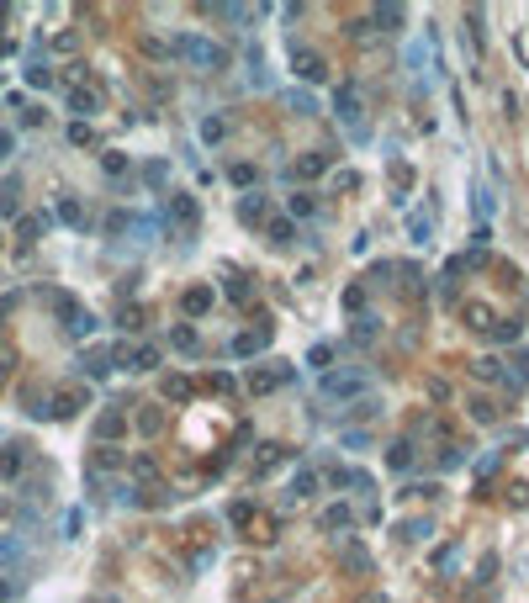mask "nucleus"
<instances>
[{
	"instance_id": "1",
	"label": "nucleus",
	"mask_w": 529,
	"mask_h": 603,
	"mask_svg": "<svg viewBox=\"0 0 529 603\" xmlns=\"http://www.w3.org/2000/svg\"><path fill=\"white\" fill-rule=\"evenodd\" d=\"M164 53H181L185 64H196V69H228V48L223 43H212V37H196V32H181V37H169V48Z\"/></svg>"
},
{
	"instance_id": "2",
	"label": "nucleus",
	"mask_w": 529,
	"mask_h": 603,
	"mask_svg": "<svg viewBox=\"0 0 529 603\" xmlns=\"http://www.w3.org/2000/svg\"><path fill=\"white\" fill-rule=\"evenodd\" d=\"M334 117L349 127V138H355V143H371V127L360 122V117H365V101H360V85H355V80L339 85V96H334Z\"/></svg>"
},
{
	"instance_id": "3",
	"label": "nucleus",
	"mask_w": 529,
	"mask_h": 603,
	"mask_svg": "<svg viewBox=\"0 0 529 603\" xmlns=\"http://www.w3.org/2000/svg\"><path fill=\"white\" fill-rule=\"evenodd\" d=\"M318 386H323V397H339V402H344V397H365V386H371V381H365V376L323 371V381H318Z\"/></svg>"
},
{
	"instance_id": "4",
	"label": "nucleus",
	"mask_w": 529,
	"mask_h": 603,
	"mask_svg": "<svg viewBox=\"0 0 529 603\" xmlns=\"http://www.w3.org/2000/svg\"><path fill=\"white\" fill-rule=\"evenodd\" d=\"M111 360H122L127 371H138V376H143V371H154V365H159V344H132V350L122 344V350L111 355Z\"/></svg>"
},
{
	"instance_id": "5",
	"label": "nucleus",
	"mask_w": 529,
	"mask_h": 603,
	"mask_svg": "<svg viewBox=\"0 0 529 603\" xmlns=\"http://www.w3.org/2000/svg\"><path fill=\"white\" fill-rule=\"evenodd\" d=\"M286 381H297V365H276V371H249V392L260 397V392H276V386H286Z\"/></svg>"
},
{
	"instance_id": "6",
	"label": "nucleus",
	"mask_w": 529,
	"mask_h": 603,
	"mask_svg": "<svg viewBox=\"0 0 529 603\" xmlns=\"http://www.w3.org/2000/svg\"><path fill=\"white\" fill-rule=\"evenodd\" d=\"M80 376H90V381H101V376H111V350H85L80 355Z\"/></svg>"
},
{
	"instance_id": "7",
	"label": "nucleus",
	"mask_w": 529,
	"mask_h": 603,
	"mask_svg": "<svg viewBox=\"0 0 529 603\" xmlns=\"http://www.w3.org/2000/svg\"><path fill=\"white\" fill-rule=\"evenodd\" d=\"M313 492H318V471H297L286 482V503H307Z\"/></svg>"
},
{
	"instance_id": "8",
	"label": "nucleus",
	"mask_w": 529,
	"mask_h": 603,
	"mask_svg": "<svg viewBox=\"0 0 529 603\" xmlns=\"http://www.w3.org/2000/svg\"><path fill=\"white\" fill-rule=\"evenodd\" d=\"M122 429H127V408H122V402H117L111 413H101V418H96V439H117Z\"/></svg>"
},
{
	"instance_id": "9",
	"label": "nucleus",
	"mask_w": 529,
	"mask_h": 603,
	"mask_svg": "<svg viewBox=\"0 0 529 603\" xmlns=\"http://www.w3.org/2000/svg\"><path fill=\"white\" fill-rule=\"evenodd\" d=\"M328 482H334V487H355V492H371V476H365V471H349V466H334Z\"/></svg>"
},
{
	"instance_id": "10",
	"label": "nucleus",
	"mask_w": 529,
	"mask_h": 603,
	"mask_svg": "<svg viewBox=\"0 0 529 603\" xmlns=\"http://www.w3.org/2000/svg\"><path fill=\"white\" fill-rule=\"evenodd\" d=\"M22 466H27V450L22 445H6V450H0V476H6V482H16Z\"/></svg>"
},
{
	"instance_id": "11",
	"label": "nucleus",
	"mask_w": 529,
	"mask_h": 603,
	"mask_svg": "<svg viewBox=\"0 0 529 603\" xmlns=\"http://www.w3.org/2000/svg\"><path fill=\"white\" fill-rule=\"evenodd\" d=\"M339 567L355 572V577H365V572H371V555H365L360 545H344V551H339Z\"/></svg>"
},
{
	"instance_id": "12",
	"label": "nucleus",
	"mask_w": 529,
	"mask_h": 603,
	"mask_svg": "<svg viewBox=\"0 0 529 603\" xmlns=\"http://www.w3.org/2000/svg\"><path fill=\"white\" fill-rule=\"evenodd\" d=\"M169 350H181V355H196V350H202V339H196V328L175 323V328H169Z\"/></svg>"
},
{
	"instance_id": "13",
	"label": "nucleus",
	"mask_w": 529,
	"mask_h": 603,
	"mask_svg": "<svg viewBox=\"0 0 529 603\" xmlns=\"http://www.w3.org/2000/svg\"><path fill=\"white\" fill-rule=\"evenodd\" d=\"M181 307H185V313H191V318H202L206 307H212V286H191V291H185V297H181Z\"/></svg>"
},
{
	"instance_id": "14",
	"label": "nucleus",
	"mask_w": 529,
	"mask_h": 603,
	"mask_svg": "<svg viewBox=\"0 0 529 603\" xmlns=\"http://www.w3.org/2000/svg\"><path fill=\"white\" fill-rule=\"evenodd\" d=\"M264 344H270V328H260V334H239V339H233V355H260Z\"/></svg>"
},
{
	"instance_id": "15",
	"label": "nucleus",
	"mask_w": 529,
	"mask_h": 603,
	"mask_svg": "<svg viewBox=\"0 0 529 603\" xmlns=\"http://www.w3.org/2000/svg\"><path fill=\"white\" fill-rule=\"evenodd\" d=\"M164 212H175V218H181L185 228H196V218H202V212H196V201H191V196H169V206H164Z\"/></svg>"
},
{
	"instance_id": "16",
	"label": "nucleus",
	"mask_w": 529,
	"mask_h": 603,
	"mask_svg": "<svg viewBox=\"0 0 529 603\" xmlns=\"http://www.w3.org/2000/svg\"><path fill=\"white\" fill-rule=\"evenodd\" d=\"M297 74H302V80H323L328 64L318 59V53H297Z\"/></svg>"
},
{
	"instance_id": "17",
	"label": "nucleus",
	"mask_w": 529,
	"mask_h": 603,
	"mask_svg": "<svg viewBox=\"0 0 529 603\" xmlns=\"http://www.w3.org/2000/svg\"><path fill=\"white\" fill-rule=\"evenodd\" d=\"M80 402H85L80 392H59V397H53V408H48V413H53V418H69V413H80Z\"/></svg>"
},
{
	"instance_id": "18",
	"label": "nucleus",
	"mask_w": 529,
	"mask_h": 603,
	"mask_svg": "<svg viewBox=\"0 0 529 603\" xmlns=\"http://www.w3.org/2000/svg\"><path fill=\"white\" fill-rule=\"evenodd\" d=\"M96 106H101L96 90H74V96H69V111H80V117H96Z\"/></svg>"
},
{
	"instance_id": "19",
	"label": "nucleus",
	"mask_w": 529,
	"mask_h": 603,
	"mask_svg": "<svg viewBox=\"0 0 529 603\" xmlns=\"http://www.w3.org/2000/svg\"><path fill=\"white\" fill-rule=\"evenodd\" d=\"M286 106L297 111V117H313V111H318V101H313V90H291V96H286Z\"/></svg>"
},
{
	"instance_id": "20",
	"label": "nucleus",
	"mask_w": 529,
	"mask_h": 603,
	"mask_svg": "<svg viewBox=\"0 0 529 603\" xmlns=\"http://www.w3.org/2000/svg\"><path fill=\"white\" fill-rule=\"evenodd\" d=\"M349 524H355V513H349L344 503H339V508H323V530H349Z\"/></svg>"
},
{
	"instance_id": "21",
	"label": "nucleus",
	"mask_w": 529,
	"mask_h": 603,
	"mask_svg": "<svg viewBox=\"0 0 529 603\" xmlns=\"http://www.w3.org/2000/svg\"><path fill=\"white\" fill-rule=\"evenodd\" d=\"M59 218L69 222V228H85V206L74 201V196H64V201H59Z\"/></svg>"
},
{
	"instance_id": "22",
	"label": "nucleus",
	"mask_w": 529,
	"mask_h": 603,
	"mask_svg": "<svg viewBox=\"0 0 529 603\" xmlns=\"http://www.w3.org/2000/svg\"><path fill=\"white\" fill-rule=\"evenodd\" d=\"M64 328H69L74 339H90V334H96L101 323H96V318H90V313H74V318H69V323H64Z\"/></svg>"
},
{
	"instance_id": "23",
	"label": "nucleus",
	"mask_w": 529,
	"mask_h": 603,
	"mask_svg": "<svg viewBox=\"0 0 529 603\" xmlns=\"http://www.w3.org/2000/svg\"><path fill=\"white\" fill-rule=\"evenodd\" d=\"M223 138H228V122H223V117H206L202 122V143H223Z\"/></svg>"
},
{
	"instance_id": "24",
	"label": "nucleus",
	"mask_w": 529,
	"mask_h": 603,
	"mask_svg": "<svg viewBox=\"0 0 529 603\" xmlns=\"http://www.w3.org/2000/svg\"><path fill=\"white\" fill-rule=\"evenodd\" d=\"M239 218L244 222H260L264 218V196H244V201H239Z\"/></svg>"
},
{
	"instance_id": "25",
	"label": "nucleus",
	"mask_w": 529,
	"mask_h": 603,
	"mask_svg": "<svg viewBox=\"0 0 529 603\" xmlns=\"http://www.w3.org/2000/svg\"><path fill=\"white\" fill-rule=\"evenodd\" d=\"M117 508H143V487L122 482V487H117Z\"/></svg>"
},
{
	"instance_id": "26",
	"label": "nucleus",
	"mask_w": 529,
	"mask_h": 603,
	"mask_svg": "<svg viewBox=\"0 0 529 603\" xmlns=\"http://www.w3.org/2000/svg\"><path fill=\"white\" fill-rule=\"evenodd\" d=\"M376 22H381V32H397V22H402V6H376Z\"/></svg>"
},
{
	"instance_id": "27",
	"label": "nucleus",
	"mask_w": 529,
	"mask_h": 603,
	"mask_svg": "<svg viewBox=\"0 0 529 603\" xmlns=\"http://www.w3.org/2000/svg\"><path fill=\"white\" fill-rule=\"evenodd\" d=\"M138 429H143V434H159V429H164V413H159V408H143V413H138Z\"/></svg>"
},
{
	"instance_id": "28",
	"label": "nucleus",
	"mask_w": 529,
	"mask_h": 603,
	"mask_svg": "<svg viewBox=\"0 0 529 603\" xmlns=\"http://www.w3.org/2000/svg\"><path fill=\"white\" fill-rule=\"evenodd\" d=\"M328 360H334V344H313V350H307V365H313V371H328Z\"/></svg>"
},
{
	"instance_id": "29",
	"label": "nucleus",
	"mask_w": 529,
	"mask_h": 603,
	"mask_svg": "<svg viewBox=\"0 0 529 603\" xmlns=\"http://www.w3.org/2000/svg\"><path fill=\"white\" fill-rule=\"evenodd\" d=\"M408 466H413V445L397 439V445H392V471H408Z\"/></svg>"
},
{
	"instance_id": "30",
	"label": "nucleus",
	"mask_w": 529,
	"mask_h": 603,
	"mask_svg": "<svg viewBox=\"0 0 529 603\" xmlns=\"http://www.w3.org/2000/svg\"><path fill=\"white\" fill-rule=\"evenodd\" d=\"M408 233H413V243H423V249H429V239H434V222H429V218H413V222H408Z\"/></svg>"
},
{
	"instance_id": "31",
	"label": "nucleus",
	"mask_w": 529,
	"mask_h": 603,
	"mask_svg": "<svg viewBox=\"0 0 529 603\" xmlns=\"http://www.w3.org/2000/svg\"><path fill=\"white\" fill-rule=\"evenodd\" d=\"M117 466H127L122 450H96V471H117Z\"/></svg>"
},
{
	"instance_id": "32",
	"label": "nucleus",
	"mask_w": 529,
	"mask_h": 603,
	"mask_svg": "<svg viewBox=\"0 0 529 603\" xmlns=\"http://www.w3.org/2000/svg\"><path fill=\"white\" fill-rule=\"evenodd\" d=\"M286 212H291V218H313V196H286Z\"/></svg>"
},
{
	"instance_id": "33",
	"label": "nucleus",
	"mask_w": 529,
	"mask_h": 603,
	"mask_svg": "<svg viewBox=\"0 0 529 603\" xmlns=\"http://www.w3.org/2000/svg\"><path fill=\"white\" fill-rule=\"evenodd\" d=\"M164 397L185 402V397H191V381H185V376H169V381H164Z\"/></svg>"
},
{
	"instance_id": "34",
	"label": "nucleus",
	"mask_w": 529,
	"mask_h": 603,
	"mask_svg": "<svg viewBox=\"0 0 529 603\" xmlns=\"http://www.w3.org/2000/svg\"><path fill=\"white\" fill-rule=\"evenodd\" d=\"M323 169H328V159H323V154H307L297 169H291V175H323Z\"/></svg>"
},
{
	"instance_id": "35",
	"label": "nucleus",
	"mask_w": 529,
	"mask_h": 603,
	"mask_svg": "<svg viewBox=\"0 0 529 603\" xmlns=\"http://www.w3.org/2000/svg\"><path fill=\"white\" fill-rule=\"evenodd\" d=\"M27 85H37V90H48V85H53L48 64H32V69H27Z\"/></svg>"
},
{
	"instance_id": "36",
	"label": "nucleus",
	"mask_w": 529,
	"mask_h": 603,
	"mask_svg": "<svg viewBox=\"0 0 529 603\" xmlns=\"http://www.w3.org/2000/svg\"><path fill=\"white\" fill-rule=\"evenodd\" d=\"M0 218H16V180H6V191H0Z\"/></svg>"
},
{
	"instance_id": "37",
	"label": "nucleus",
	"mask_w": 529,
	"mask_h": 603,
	"mask_svg": "<svg viewBox=\"0 0 529 603\" xmlns=\"http://www.w3.org/2000/svg\"><path fill=\"white\" fill-rule=\"evenodd\" d=\"M143 180L148 185H164L169 180V164H159V159H154V164H143Z\"/></svg>"
},
{
	"instance_id": "38",
	"label": "nucleus",
	"mask_w": 529,
	"mask_h": 603,
	"mask_svg": "<svg viewBox=\"0 0 529 603\" xmlns=\"http://www.w3.org/2000/svg\"><path fill=\"white\" fill-rule=\"evenodd\" d=\"M264 233H270V243H291V222H286V218H281V222H270Z\"/></svg>"
},
{
	"instance_id": "39",
	"label": "nucleus",
	"mask_w": 529,
	"mask_h": 603,
	"mask_svg": "<svg viewBox=\"0 0 529 603\" xmlns=\"http://www.w3.org/2000/svg\"><path fill=\"white\" fill-rule=\"evenodd\" d=\"M228 297H233V302H249V281H244V276H228Z\"/></svg>"
},
{
	"instance_id": "40",
	"label": "nucleus",
	"mask_w": 529,
	"mask_h": 603,
	"mask_svg": "<svg viewBox=\"0 0 529 603\" xmlns=\"http://www.w3.org/2000/svg\"><path fill=\"white\" fill-rule=\"evenodd\" d=\"M69 143H80V148H85V143H96V133H90L85 122H74V127H69Z\"/></svg>"
},
{
	"instance_id": "41",
	"label": "nucleus",
	"mask_w": 529,
	"mask_h": 603,
	"mask_svg": "<svg viewBox=\"0 0 529 603\" xmlns=\"http://www.w3.org/2000/svg\"><path fill=\"white\" fill-rule=\"evenodd\" d=\"M471 371H477L481 381H498V376H503V371H498V360H477V365H471Z\"/></svg>"
},
{
	"instance_id": "42",
	"label": "nucleus",
	"mask_w": 529,
	"mask_h": 603,
	"mask_svg": "<svg viewBox=\"0 0 529 603\" xmlns=\"http://www.w3.org/2000/svg\"><path fill=\"white\" fill-rule=\"evenodd\" d=\"M228 175H233V185H254V164H233Z\"/></svg>"
},
{
	"instance_id": "43",
	"label": "nucleus",
	"mask_w": 529,
	"mask_h": 603,
	"mask_svg": "<svg viewBox=\"0 0 529 603\" xmlns=\"http://www.w3.org/2000/svg\"><path fill=\"white\" fill-rule=\"evenodd\" d=\"M132 476H143V482H148V476H154V455H138V460H132Z\"/></svg>"
},
{
	"instance_id": "44",
	"label": "nucleus",
	"mask_w": 529,
	"mask_h": 603,
	"mask_svg": "<svg viewBox=\"0 0 529 603\" xmlns=\"http://www.w3.org/2000/svg\"><path fill=\"white\" fill-rule=\"evenodd\" d=\"M423 534H429V519H423V524H418V519L402 524V540H423Z\"/></svg>"
},
{
	"instance_id": "45",
	"label": "nucleus",
	"mask_w": 529,
	"mask_h": 603,
	"mask_svg": "<svg viewBox=\"0 0 529 603\" xmlns=\"http://www.w3.org/2000/svg\"><path fill=\"white\" fill-rule=\"evenodd\" d=\"M101 164H106V175H122V169H127V159H122V154H106Z\"/></svg>"
},
{
	"instance_id": "46",
	"label": "nucleus",
	"mask_w": 529,
	"mask_h": 603,
	"mask_svg": "<svg viewBox=\"0 0 529 603\" xmlns=\"http://www.w3.org/2000/svg\"><path fill=\"white\" fill-rule=\"evenodd\" d=\"M11 148H16V138H11V133H0V159H11Z\"/></svg>"
},
{
	"instance_id": "47",
	"label": "nucleus",
	"mask_w": 529,
	"mask_h": 603,
	"mask_svg": "<svg viewBox=\"0 0 529 603\" xmlns=\"http://www.w3.org/2000/svg\"><path fill=\"white\" fill-rule=\"evenodd\" d=\"M11 593H16V582H0V603H6V598H11Z\"/></svg>"
}]
</instances>
